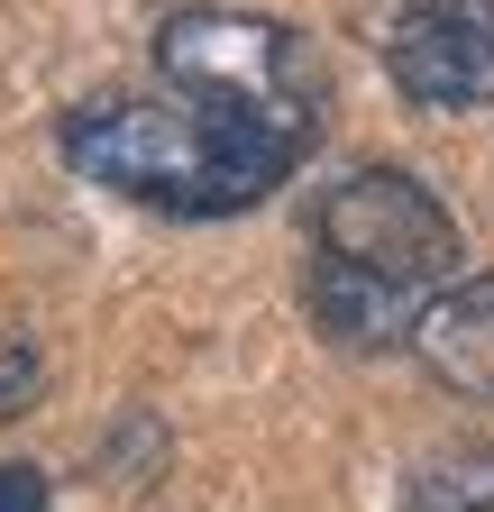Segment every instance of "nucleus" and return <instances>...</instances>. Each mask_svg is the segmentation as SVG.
<instances>
[{
    "label": "nucleus",
    "mask_w": 494,
    "mask_h": 512,
    "mask_svg": "<svg viewBox=\"0 0 494 512\" xmlns=\"http://www.w3.org/2000/svg\"><path fill=\"white\" fill-rule=\"evenodd\" d=\"M302 311H312V330L330 348H403L412 339V311L458 284V211L430 192L421 174L403 165H348L339 183L312 192V211H302Z\"/></svg>",
    "instance_id": "nucleus-1"
},
{
    "label": "nucleus",
    "mask_w": 494,
    "mask_h": 512,
    "mask_svg": "<svg viewBox=\"0 0 494 512\" xmlns=\"http://www.w3.org/2000/svg\"><path fill=\"white\" fill-rule=\"evenodd\" d=\"M55 156L83 183L119 192L138 211H165V220H238L275 202V183H293V156L238 138L229 119H211L202 101H183L165 83L74 101L55 119Z\"/></svg>",
    "instance_id": "nucleus-2"
},
{
    "label": "nucleus",
    "mask_w": 494,
    "mask_h": 512,
    "mask_svg": "<svg viewBox=\"0 0 494 512\" xmlns=\"http://www.w3.org/2000/svg\"><path fill=\"white\" fill-rule=\"evenodd\" d=\"M156 83L202 101L211 119H229L238 138H257L275 156H312L321 147V119H330V74L312 37L293 19H266V10H174L147 46Z\"/></svg>",
    "instance_id": "nucleus-3"
},
{
    "label": "nucleus",
    "mask_w": 494,
    "mask_h": 512,
    "mask_svg": "<svg viewBox=\"0 0 494 512\" xmlns=\"http://www.w3.org/2000/svg\"><path fill=\"white\" fill-rule=\"evenodd\" d=\"M385 74L412 110H494V0H403Z\"/></svg>",
    "instance_id": "nucleus-4"
},
{
    "label": "nucleus",
    "mask_w": 494,
    "mask_h": 512,
    "mask_svg": "<svg viewBox=\"0 0 494 512\" xmlns=\"http://www.w3.org/2000/svg\"><path fill=\"white\" fill-rule=\"evenodd\" d=\"M430 384H449L458 403H494V275H458L412 311V339Z\"/></svg>",
    "instance_id": "nucleus-5"
},
{
    "label": "nucleus",
    "mask_w": 494,
    "mask_h": 512,
    "mask_svg": "<svg viewBox=\"0 0 494 512\" xmlns=\"http://www.w3.org/2000/svg\"><path fill=\"white\" fill-rule=\"evenodd\" d=\"M412 512H494V458L467 448V458H430L412 476Z\"/></svg>",
    "instance_id": "nucleus-6"
},
{
    "label": "nucleus",
    "mask_w": 494,
    "mask_h": 512,
    "mask_svg": "<svg viewBox=\"0 0 494 512\" xmlns=\"http://www.w3.org/2000/svg\"><path fill=\"white\" fill-rule=\"evenodd\" d=\"M37 394H46V357H37V339L19 330V311L0 302V421L37 412Z\"/></svg>",
    "instance_id": "nucleus-7"
},
{
    "label": "nucleus",
    "mask_w": 494,
    "mask_h": 512,
    "mask_svg": "<svg viewBox=\"0 0 494 512\" xmlns=\"http://www.w3.org/2000/svg\"><path fill=\"white\" fill-rule=\"evenodd\" d=\"M55 494H46V476L28 467V458H10V467H0V512H46Z\"/></svg>",
    "instance_id": "nucleus-8"
}]
</instances>
